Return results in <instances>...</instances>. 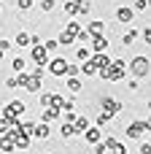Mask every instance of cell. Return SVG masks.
Instances as JSON below:
<instances>
[{
    "label": "cell",
    "mask_w": 151,
    "mask_h": 154,
    "mask_svg": "<svg viewBox=\"0 0 151 154\" xmlns=\"http://www.w3.org/2000/svg\"><path fill=\"white\" fill-rule=\"evenodd\" d=\"M97 76L105 79V81H122L127 76V62L124 60H111V65L105 70H97Z\"/></svg>",
    "instance_id": "6da1fadb"
},
{
    "label": "cell",
    "mask_w": 151,
    "mask_h": 154,
    "mask_svg": "<svg viewBox=\"0 0 151 154\" xmlns=\"http://www.w3.org/2000/svg\"><path fill=\"white\" fill-rule=\"evenodd\" d=\"M127 70H130L135 79H149V73H151V62H149V57H143V54L132 57V60H130V65H127Z\"/></svg>",
    "instance_id": "7a4b0ae2"
},
{
    "label": "cell",
    "mask_w": 151,
    "mask_h": 154,
    "mask_svg": "<svg viewBox=\"0 0 151 154\" xmlns=\"http://www.w3.org/2000/svg\"><path fill=\"white\" fill-rule=\"evenodd\" d=\"M124 130H127V138H143V135L151 130V122L149 119H132Z\"/></svg>",
    "instance_id": "3957f363"
},
{
    "label": "cell",
    "mask_w": 151,
    "mask_h": 154,
    "mask_svg": "<svg viewBox=\"0 0 151 154\" xmlns=\"http://www.w3.org/2000/svg\"><path fill=\"white\" fill-rule=\"evenodd\" d=\"M27 111V106L22 103V100H8V106L3 108V116L8 119V122H19V116Z\"/></svg>",
    "instance_id": "277c9868"
},
{
    "label": "cell",
    "mask_w": 151,
    "mask_h": 154,
    "mask_svg": "<svg viewBox=\"0 0 151 154\" xmlns=\"http://www.w3.org/2000/svg\"><path fill=\"white\" fill-rule=\"evenodd\" d=\"M46 65H49V73H51V76L62 79V76H68V65H70V60H65V57H54V60H49Z\"/></svg>",
    "instance_id": "5b68a950"
},
{
    "label": "cell",
    "mask_w": 151,
    "mask_h": 154,
    "mask_svg": "<svg viewBox=\"0 0 151 154\" xmlns=\"http://www.w3.org/2000/svg\"><path fill=\"white\" fill-rule=\"evenodd\" d=\"M122 108H124V106H122L116 97H103V100H100V111H105V114H111V116H116Z\"/></svg>",
    "instance_id": "8992f818"
},
{
    "label": "cell",
    "mask_w": 151,
    "mask_h": 154,
    "mask_svg": "<svg viewBox=\"0 0 151 154\" xmlns=\"http://www.w3.org/2000/svg\"><path fill=\"white\" fill-rule=\"evenodd\" d=\"M49 135H51V127H49V122H35V125H32V133H30V138L49 141Z\"/></svg>",
    "instance_id": "52a82bcc"
},
{
    "label": "cell",
    "mask_w": 151,
    "mask_h": 154,
    "mask_svg": "<svg viewBox=\"0 0 151 154\" xmlns=\"http://www.w3.org/2000/svg\"><path fill=\"white\" fill-rule=\"evenodd\" d=\"M92 46V54H103V51H108V32L105 35H92V41H89Z\"/></svg>",
    "instance_id": "ba28073f"
},
{
    "label": "cell",
    "mask_w": 151,
    "mask_h": 154,
    "mask_svg": "<svg viewBox=\"0 0 151 154\" xmlns=\"http://www.w3.org/2000/svg\"><path fill=\"white\" fill-rule=\"evenodd\" d=\"M116 22H122V24H132V22H135V11H132L130 5H119V8H116Z\"/></svg>",
    "instance_id": "9c48e42d"
},
{
    "label": "cell",
    "mask_w": 151,
    "mask_h": 154,
    "mask_svg": "<svg viewBox=\"0 0 151 154\" xmlns=\"http://www.w3.org/2000/svg\"><path fill=\"white\" fill-rule=\"evenodd\" d=\"M22 89H27V92H30V95H38V92H41V89H43V79H41V76H32V73H30V76H27V81H24V87H22Z\"/></svg>",
    "instance_id": "30bf717a"
},
{
    "label": "cell",
    "mask_w": 151,
    "mask_h": 154,
    "mask_svg": "<svg viewBox=\"0 0 151 154\" xmlns=\"http://www.w3.org/2000/svg\"><path fill=\"white\" fill-rule=\"evenodd\" d=\"M103 146L108 149V154H122L124 152V143H122L119 138H113V135H105V138H103Z\"/></svg>",
    "instance_id": "8fae6325"
},
{
    "label": "cell",
    "mask_w": 151,
    "mask_h": 154,
    "mask_svg": "<svg viewBox=\"0 0 151 154\" xmlns=\"http://www.w3.org/2000/svg\"><path fill=\"white\" fill-rule=\"evenodd\" d=\"M81 135H84V141H86V143H92V146H95L97 141H103V130H100V127H95V125H89Z\"/></svg>",
    "instance_id": "7c38bea8"
},
{
    "label": "cell",
    "mask_w": 151,
    "mask_h": 154,
    "mask_svg": "<svg viewBox=\"0 0 151 154\" xmlns=\"http://www.w3.org/2000/svg\"><path fill=\"white\" fill-rule=\"evenodd\" d=\"M30 60H32L35 65H46V62H49V51H46L43 46H32V51H30Z\"/></svg>",
    "instance_id": "4fadbf2b"
},
{
    "label": "cell",
    "mask_w": 151,
    "mask_h": 154,
    "mask_svg": "<svg viewBox=\"0 0 151 154\" xmlns=\"http://www.w3.org/2000/svg\"><path fill=\"white\" fill-rule=\"evenodd\" d=\"M84 30H86L89 35H105V19H92Z\"/></svg>",
    "instance_id": "5bb4252c"
},
{
    "label": "cell",
    "mask_w": 151,
    "mask_h": 154,
    "mask_svg": "<svg viewBox=\"0 0 151 154\" xmlns=\"http://www.w3.org/2000/svg\"><path fill=\"white\" fill-rule=\"evenodd\" d=\"M89 62H92V65H95L97 70H105V68L111 65V57H108V54L103 51V54H92V57H89Z\"/></svg>",
    "instance_id": "9a60e30c"
},
{
    "label": "cell",
    "mask_w": 151,
    "mask_h": 154,
    "mask_svg": "<svg viewBox=\"0 0 151 154\" xmlns=\"http://www.w3.org/2000/svg\"><path fill=\"white\" fill-rule=\"evenodd\" d=\"M59 116H62V111H59V108H54V106H49V108H43L41 122H54V119H59Z\"/></svg>",
    "instance_id": "2e32d148"
},
{
    "label": "cell",
    "mask_w": 151,
    "mask_h": 154,
    "mask_svg": "<svg viewBox=\"0 0 151 154\" xmlns=\"http://www.w3.org/2000/svg\"><path fill=\"white\" fill-rule=\"evenodd\" d=\"M135 41H138V30H135V27H130V30L122 32V46H132Z\"/></svg>",
    "instance_id": "e0dca14e"
},
{
    "label": "cell",
    "mask_w": 151,
    "mask_h": 154,
    "mask_svg": "<svg viewBox=\"0 0 151 154\" xmlns=\"http://www.w3.org/2000/svg\"><path fill=\"white\" fill-rule=\"evenodd\" d=\"M57 43H59V46H70V43H76V35H73L70 30H65V27H62V32H59Z\"/></svg>",
    "instance_id": "ac0fdd59"
},
{
    "label": "cell",
    "mask_w": 151,
    "mask_h": 154,
    "mask_svg": "<svg viewBox=\"0 0 151 154\" xmlns=\"http://www.w3.org/2000/svg\"><path fill=\"white\" fill-rule=\"evenodd\" d=\"M11 43H14V46H19V49H22V46H30V32L19 30V32L14 35V41H11Z\"/></svg>",
    "instance_id": "d6986e66"
},
{
    "label": "cell",
    "mask_w": 151,
    "mask_h": 154,
    "mask_svg": "<svg viewBox=\"0 0 151 154\" xmlns=\"http://www.w3.org/2000/svg\"><path fill=\"white\" fill-rule=\"evenodd\" d=\"M65 87H68L73 95H78V92L84 89V84H81V79H78V76H68V84H65Z\"/></svg>",
    "instance_id": "ffe728a7"
},
{
    "label": "cell",
    "mask_w": 151,
    "mask_h": 154,
    "mask_svg": "<svg viewBox=\"0 0 151 154\" xmlns=\"http://www.w3.org/2000/svg\"><path fill=\"white\" fill-rule=\"evenodd\" d=\"M89 57H92V49H89V46H86V43H84V46H78V49H76V60H78V62H86V60H89Z\"/></svg>",
    "instance_id": "44dd1931"
},
{
    "label": "cell",
    "mask_w": 151,
    "mask_h": 154,
    "mask_svg": "<svg viewBox=\"0 0 151 154\" xmlns=\"http://www.w3.org/2000/svg\"><path fill=\"white\" fill-rule=\"evenodd\" d=\"M111 122H113V116H111V114H105V111H100V114H97V119H95V127H100V130H103V127H105V125H111Z\"/></svg>",
    "instance_id": "7402d4cb"
},
{
    "label": "cell",
    "mask_w": 151,
    "mask_h": 154,
    "mask_svg": "<svg viewBox=\"0 0 151 154\" xmlns=\"http://www.w3.org/2000/svg\"><path fill=\"white\" fill-rule=\"evenodd\" d=\"M73 127H76V133L81 135V133L89 127V119H86V116H76V119H73Z\"/></svg>",
    "instance_id": "603a6c76"
},
{
    "label": "cell",
    "mask_w": 151,
    "mask_h": 154,
    "mask_svg": "<svg viewBox=\"0 0 151 154\" xmlns=\"http://www.w3.org/2000/svg\"><path fill=\"white\" fill-rule=\"evenodd\" d=\"M59 135H62V138H73V135H78V133H76L73 122H65V125L59 127Z\"/></svg>",
    "instance_id": "cb8c5ba5"
},
{
    "label": "cell",
    "mask_w": 151,
    "mask_h": 154,
    "mask_svg": "<svg viewBox=\"0 0 151 154\" xmlns=\"http://www.w3.org/2000/svg\"><path fill=\"white\" fill-rule=\"evenodd\" d=\"M38 106H41V108H49V106H51V92H43V89H41V92H38Z\"/></svg>",
    "instance_id": "d4e9b609"
},
{
    "label": "cell",
    "mask_w": 151,
    "mask_h": 154,
    "mask_svg": "<svg viewBox=\"0 0 151 154\" xmlns=\"http://www.w3.org/2000/svg\"><path fill=\"white\" fill-rule=\"evenodd\" d=\"M11 68H14V73H19V70L27 68V60H24V57H14V60H11Z\"/></svg>",
    "instance_id": "484cf974"
},
{
    "label": "cell",
    "mask_w": 151,
    "mask_h": 154,
    "mask_svg": "<svg viewBox=\"0 0 151 154\" xmlns=\"http://www.w3.org/2000/svg\"><path fill=\"white\" fill-rule=\"evenodd\" d=\"M41 46H43V49H46V51H49V54H51V51H57V49H59V43H57V38H46V41H43V43H41Z\"/></svg>",
    "instance_id": "4316f807"
},
{
    "label": "cell",
    "mask_w": 151,
    "mask_h": 154,
    "mask_svg": "<svg viewBox=\"0 0 151 154\" xmlns=\"http://www.w3.org/2000/svg\"><path fill=\"white\" fill-rule=\"evenodd\" d=\"M81 73H84V76H97V68L86 60V62H81Z\"/></svg>",
    "instance_id": "83f0119b"
},
{
    "label": "cell",
    "mask_w": 151,
    "mask_h": 154,
    "mask_svg": "<svg viewBox=\"0 0 151 154\" xmlns=\"http://www.w3.org/2000/svg\"><path fill=\"white\" fill-rule=\"evenodd\" d=\"M62 8H65V14H68V16H78V5H76V3H70V0H68V3H62Z\"/></svg>",
    "instance_id": "f1b7e54d"
},
{
    "label": "cell",
    "mask_w": 151,
    "mask_h": 154,
    "mask_svg": "<svg viewBox=\"0 0 151 154\" xmlns=\"http://www.w3.org/2000/svg\"><path fill=\"white\" fill-rule=\"evenodd\" d=\"M89 11H92V3H89V0H84V3H78V16H86Z\"/></svg>",
    "instance_id": "f546056e"
},
{
    "label": "cell",
    "mask_w": 151,
    "mask_h": 154,
    "mask_svg": "<svg viewBox=\"0 0 151 154\" xmlns=\"http://www.w3.org/2000/svg\"><path fill=\"white\" fill-rule=\"evenodd\" d=\"M11 125H14V122H8L5 116H0V135H8V130H11Z\"/></svg>",
    "instance_id": "4dcf8cb0"
},
{
    "label": "cell",
    "mask_w": 151,
    "mask_h": 154,
    "mask_svg": "<svg viewBox=\"0 0 151 154\" xmlns=\"http://www.w3.org/2000/svg\"><path fill=\"white\" fill-rule=\"evenodd\" d=\"M81 27H84V24H81V22H68V24H65V30H70V32H73V35H76V32H78V30H81Z\"/></svg>",
    "instance_id": "1f68e13d"
},
{
    "label": "cell",
    "mask_w": 151,
    "mask_h": 154,
    "mask_svg": "<svg viewBox=\"0 0 151 154\" xmlns=\"http://www.w3.org/2000/svg\"><path fill=\"white\" fill-rule=\"evenodd\" d=\"M57 0H41V11H54Z\"/></svg>",
    "instance_id": "d6a6232c"
},
{
    "label": "cell",
    "mask_w": 151,
    "mask_h": 154,
    "mask_svg": "<svg viewBox=\"0 0 151 154\" xmlns=\"http://www.w3.org/2000/svg\"><path fill=\"white\" fill-rule=\"evenodd\" d=\"M16 8L19 11H30L32 8V0H16Z\"/></svg>",
    "instance_id": "836d02e7"
},
{
    "label": "cell",
    "mask_w": 151,
    "mask_h": 154,
    "mask_svg": "<svg viewBox=\"0 0 151 154\" xmlns=\"http://www.w3.org/2000/svg\"><path fill=\"white\" fill-rule=\"evenodd\" d=\"M68 76H81V65H68Z\"/></svg>",
    "instance_id": "e575fe53"
},
{
    "label": "cell",
    "mask_w": 151,
    "mask_h": 154,
    "mask_svg": "<svg viewBox=\"0 0 151 154\" xmlns=\"http://www.w3.org/2000/svg\"><path fill=\"white\" fill-rule=\"evenodd\" d=\"M73 108H76V100H73V97L62 100V111H73Z\"/></svg>",
    "instance_id": "d590c367"
},
{
    "label": "cell",
    "mask_w": 151,
    "mask_h": 154,
    "mask_svg": "<svg viewBox=\"0 0 151 154\" xmlns=\"http://www.w3.org/2000/svg\"><path fill=\"white\" fill-rule=\"evenodd\" d=\"M149 8V0H135V5H132V11H146Z\"/></svg>",
    "instance_id": "8d00e7d4"
},
{
    "label": "cell",
    "mask_w": 151,
    "mask_h": 154,
    "mask_svg": "<svg viewBox=\"0 0 151 154\" xmlns=\"http://www.w3.org/2000/svg\"><path fill=\"white\" fill-rule=\"evenodd\" d=\"M5 89H16V76H8L5 79Z\"/></svg>",
    "instance_id": "74e56055"
},
{
    "label": "cell",
    "mask_w": 151,
    "mask_h": 154,
    "mask_svg": "<svg viewBox=\"0 0 151 154\" xmlns=\"http://www.w3.org/2000/svg\"><path fill=\"white\" fill-rule=\"evenodd\" d=\"M140 154H151V141H143L140 143Z\"/></svg>",
    "instance_id": "f35d334b"
},
{
    "label": "cell",
    "mask_w": 151,
    "mask_h": 154,
    "mask_svg": "<svg viewBox=\"0 0 151 154\" xmlns=\"http://www.w3.org/2000/svg\"><path fill=\"white\" fill-rule=\"evenodd\" d=\"M140 35H143V41H146V43H151V27H143V32H140Z\"/></svg>",
    "instance_id": "ab89813d"
},
{
    "label": "cell",
    "mask_w": 151,
    "mask_h": 154,
    "mask_svg": "<svg viewBox=\"0 0 151 154\" xmlns=\"http://www.w3.org/2000/svg\"><path fill=\"white\" fill-rule=\"evenodd\" d=\"M11 46H14V43H11V41H8V38H3V41H0V49H3V51H8V49H11Z\"/></svg>",
    "instance_id": "60d3db41"
},
{
    "label": "cell",
    "mask_w": 151,
    "mask_h": 154,
    "mask_svg": "<svg viewBox=\"0 0 151 154\" xmlns=\"http://www.w3.org/2000/svg\"><path fill=\"white\" fill-rule=\"evenodd\" d=\"M127 87H130L132 92H135V89H140V84H138V79H130V84H127Z\"/></svg>",
    "instance_id": "b9f144b4"
},
{
    "label": "cell",
    "mask_w": 151,
    "mask_h": 154,
    "mask_svg": "<svg viewBox=\"0 0 151 154\" xmlns=\"http://www.w3.org/2000/svg\"><path fill=\"white\" fill-rule=\"evenodd\" d=\"M3 57H5V51H3V49H0V62H3Z\"/></svg>",
    "instance_id": "7bdbcfd3"
},
{
    "label": "cell",
    "mask_w": 151,
    "mask_h": 154,
    "mask_svg": "<svg viewBox=\"0 0 151 154\" xmlns=\"http://www.w3.org/2000/svg\"><path fill=\"white\" fill-rule=\"evenodd\" d=\"M70 3H76V5H78V3H84V0H70Z\"/></svg>",
    "instance_id": "ee69618b"
},
{
    "label": "cell",
    "mask_w": 151,
    "mask_h": 154,
    "mask_svg": "<svg viewBox=\"0 0 151 154\" xmlns=\"http://www.w3.org/2000/svg\"><path fill=\"white\" fill-rule=\"evenodd\" d=\"M0 11H3V0H0Z\"/></svg>",
    "instance_id": "f6af8a7d"
},
{
    "label": "cell",
    "mask_w": 151,
    "mask_h": 154,
    "mask_svg": "<svg viewBox=\"0 0 151 154\" xmlns=\"http://www.w3.org/2000/svg\"><path fill=\"white\" fill-rule=\"evenodd\" d=\"M122 154H127V149H124V152H122Z\"/></svg>",
    "instance_id": "bcb514c9"
},
{
    "label": "cell",
    "mask_w": 151,
    "mask_h": 154,
    "mask_svg": "<svg viewBox=\"0 0 151 154\" xmlns=\"http://www.w3.org/2000/svg\"><path fill=\"white\" fill-rule=\"evenodd\" d=\"M43 154H51V152H43Z\"/></svg>",
    "instance_id": "7dc6e473"
}]
</instances>
